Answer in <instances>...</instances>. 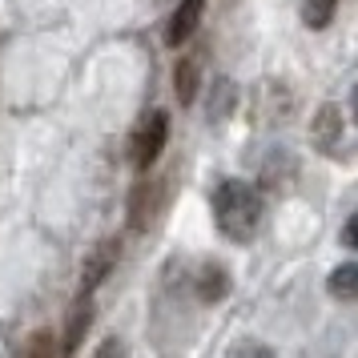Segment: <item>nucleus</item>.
Masks as SVG:
<instances>
[{
	"label": "nucleus",
	"instance_id": "obj_10",
	"mask_svg": "<svg viewBox=\"0 0 358 358\" xmlns=\"http://www.w3.org/2000/svg\"><path fill=\"white\" fill-rule=\"evenodd\" d=\"M330 294L334 298H358V262H346L330 274Z\"/></svg>",
	"mask_w": 358,
	"mask_h": 358
},
{
	"label": "nucleus",
	"instance_id": "obj_15",
	"mask_svg": "<svg viewBox=\"0 0 358 358\" xmlns=\"http://www.w3.org/2000/svg\"><path fill=\"white\" fill-rule=\"evenodd\" d=\"M234 358H250V355H242V346H238V350H234ZM254 358H270V350H266V346H258V355Z\"/></svg>",
	"mask_w": 358,
	"mask_h": 358
},
{
	"label": "nucleus",
	"instance_id": "obj_5",
	"mask_svg": "<svg viewBox=\"0 0 358 358\" xmlns=\"http://www.w3.org/2000/svg\"><path fill=\"white\" fill-rule=\"evenodd\" d=\"M117 250H121L117 238H105V242L93 250V258L85 262V274H81V294H93L101 282H105V274L117 266Z\"/></svg>",
	"mask_w": 358,
	"mask_h": 358
},
{
	"label": "nucleus",
	"instance_id": "obj_3",
	"mask_svg": "<svg viewBox=\"0 0 358 358\" xmlns=\"http://www.w3.org/2000/svg\"><path fill=\"white\" fill-rule=\"evenodd\" d=\"M89 326H93V294H81L65 314V326H61V355H77L81 350L85 334H89Z\"/></svg>",
	"mask_w": 358,
	"mask_h": 358
},
{
	"label": "nucleus",
	"instance_id": "obj_8",
	"mask_svg": "<svg viewBox=\"0 0 358 358\" xmlns=\"http://www.w3.org/2000/svg\"><path fill=\"white\" fill-rule=\"evenodd\" d=\"M197 81H201V73H197V61H178V77H173V85H178V101L181 105H189V101L197 97Z\"/></svg>",
	"mask_w": 358,
	"mask_h": 358
},
{
	"label": "nucleus",
	"instance_id": "obj_14",
	"mask_svg": "<svg viewBox=\"0 0 358 358\" xmlns=\"http://www.w3.org/2000/svg\"><path fill=\"white\" fill-rule=\"evenodd\" d=\"M342 245L346 250H358V210L346 217V226H342Z\"/></svg>",
	"mask_w": 358,
	"mask_h": 358
},
{
	"label": "nucleus",
	"instance_id": "obj_9",
	"mask_svg": "<svg viewBox=\"0 0 358 358\" xmlns=\"http://www.w3.org/2000/svg\"><path fill=\"white\" fill-rule=\"evenodd\" d=\"M338 133H342L338 109H334V105H322V113L314 117V141H318V145H334V141H338Z\"/></svg>",
	"mask_w": 358,
	"mask_h": 358
},
{
	"label": "nucleus",
	"instance_id": "obj_11",
	"mask_svg": "<svg viewBox=\"0 0 358 358\" xmlns=\"http://www.w3.org/2000/svg\"><path fill=\"white\" fill-rule=\"evenodd\" d=\"M338 13V0H302V20L310 29H326Z\"/></svg>",
	"mask_w": 358,
	"mask_h": 358
},
{
	"label": "nucleus",
	"instance_id": "obj_13",
	"mask_svg": "<svg viewBox=\"0 0 358 358\" xmlns=\"http://www.w3.org/2000/svg\"><path fill=\"white\" fill-rule=\"evenodd\" d=\"M93 358H125V346H121V338H113V334H109V338L93 350Z\"/></svg>",
	"mask_w": 358,
	"mask_h": 358
},
{
	"label": "nucleus",
	"instance_id": "obj_7",
	"mask_svg": "<svg viewBox=\"0 0 358 358\" xmlns=\"http://www.w3.org/2000/svg\"><path fill=\"white\" fill-rule=\"evenodd\" d=\"M229 294V274L222 266H201V274H197V298L201 302H222Z\"/></svg>",
	"mask_w": 358,
	"mask_h": 358
},
{
	"label": "nucleus",
	"instance_id": "obj_4",
	"mask_svg": "<svg viewBox=\"0 0 358 358\" xmlns=\"http://www.w3.org/2000/svg\"><path fill=\"white\" fill-rule=\"evenodd\" d=\"M201 13H206V0H181L178 13H173V17H169V24H165V45H169V49L185 45V41L197 33Z\"/></svg>",
	"mask_w": 358,
	"mask_h": 358
},
{
	"label": "nucleus",
	"instance_id": "obj_12",
	"mask_svg": "<svg viewBox=\"0 0 358 358\" xmlns=\"http://www.w3.org/2000/svg\"><path fill=\"white\" fill-rule=\"evenodd\" d=\"M20 358H61V338H52L49 330H36L33 338L24 342Z\"/></svg>",
	"mask_w": 358,
	"mask_h": 358
},
{
	"label": "nucleus",
	"instance_id": "obj_16",
	"mask_svg": "<svg viewBox=\"0 0 358 358\" xmlns=\"http://www.w3.org/2000/svg\"><path fill=\"white\" fill-rule=\"evenodd\" d=\"M350 109H355V121H358V89H355V101H350Z\"/></svg>",
	"mask_w": 358,
	"mask_h": 358
},
{
	"label": "nucleus",
	"instance_id": "obj_6",
	"mask_svg": "<svg viewBox=\"0 0 358 358\" xmlns=\"http://www.w3.org/2000/svg\"><path fill=\"white\" fill-rule=\"evenodd\" d=\"M157 189H162L157 181H141V185L133 189V197H129V217H133V226H137V229H145L149 222H153L157 201H162V194H157Z\"/></svg>",
	"mask_w": 358,
	"mask_h": 358
},
{
	"label": "nucleus",
	"instance_id": "obj_1",
	"mask_svg": "<svg viewBox=\"0 0 358 358\" xmlns=\"http://www.w3.org/2000/svg\"><path fill=\"white\" fill-rule=\"evenodd\" d=\"M213 222L217 229L226 234L229 242H250L254 234H258V222H262V197L254 185H245V181H222L217 189H213Z\"/></svg>",
	"mask_w": 358,
	"mask_h": 358
},
{
	"label": "nucleus",
	"instance_id": "obj_2",
	"mask_svg": "<svg viewBox=\"0 0 358 358\" xmlns=\"http://www.w3.org/2000/svg\"><path fill=\"white\" fill-rule=\"evenodd\" d=\"M165 141H169V117H165V109H153V113H145L137 121V129L129 137V162L137 169H149L162 157Z\"/></svg>",
	"mask_w": 358,
	"mask_h": 358
}]
</instances>
